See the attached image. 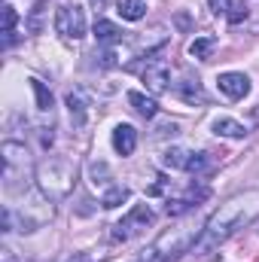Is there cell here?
<instances>
[{
  "label": "cell",
  "mask_w": 259,
  "mask_h": 262,
  "mask_svg": "<svg viewBox=\"0 0 259 262\" xmlns=\"http://www.w3.org/2000/svg\"><path fill=\"white\" fill-rule=\"evenodd\" d=\"M256 216H259V189H244V192L232 195L226 204H220V210L204 223V229H201V235L195 241V253H207V250L220 247L235 232L250 226Z\"/></svg>",
  "instance_id": "6da1fadb"
},
{
  "label": "cell",
  "mask_w": 259,
  "mask_h": 262,
  "mask_svg": "<svg viewBox=\"0 0 259 262\" xmlns=\"http://www.w3.org/2000/svg\"><path fill=\"white\" fill-rule=\"evenodd\" d=\"M76 177H79V168L70 156H61V152H49L46 159L37 162V189L49 201H64L73 189H76Z\"/></svg>",
  "instance_id": "7a4b0ae2"
},
{
  "label": "cell",
  "mask_w": 259,
  "mask_h": 262,
  "mask_svg": "<svg viewBox=\"0 0 259 262\" xmlns=\"http://www.w3.org/2000/svg\"><path fill=\"white\" fill-rule=\"evenodd\" d=\"M201 229L195 226H180V229H165L146 250H140V262H174L177 256H183L189 247H195Z\"/></svg>",
  "instance_id": "3957f363"
},
{
  "label": "cell",
  "mask_w": 259,
  "mask_h": 262,
  "mask_svg": "<svg viewBox=\"0 0 259 262\" xmlns=\"http://www.w3.org/2000/svg\"><path fill=\"white\" fill-rule=\"evenodd\" d=\"M3 152V186L6 192H25L31 183V174H37V165H31V152L25 149V143L6 140L0 146Z\"/></svg>",
  "instance_id": "277c9868"
},
{
  "label": "cell",
  "mask_w": 259,
  "mask_h": 262,
  "mask_svg": "<svg viewBox=\"0 0 259 262\" xmlns=\"http://www.w3.org/2000/svg\"><path fill=\"white\" fill-rule=\"evenodd\" d=\"M153 223H156V213L149 210V204H137V207H131L128 213L113 226L110 238H113V241H128V238H134V235L146 232Z\"/></svg>",
  "instance_id": "5b68a950"
},
{
  "label": "cell",
  "mask_w": 259,
  "mask_h": 262,
  "mask_svg": "<svg viewBox=\"0 0 259 262\" xmlns=\"http://www.w3.org/2000/svg\"><path fill=\"white\" fill-rule=\"evenodd\" d=\"M162 165L171 171H186V174H198L207 168V152H195V149H183V146H171L162 152Z\"/></svg>",
  "instance_id": "8992f818"
},
{
  "label": "cell",
  "mask_w": 259,
  "mask_h": 262,
  "mask_svg": "<svg viewBox=\"0 0 259 262\" xmlns=\"http://www.w3.org/2000/svg\"><path fill=\"white\" fill-rule=\"evenodd\" d=\"M55 31L64 37V40H79L85 37V12L82 6L76 3H64L55 9Z\"/></svg>",
  "instance_id": "52a82bcc"
},
{
  "label": "cell",
  "mask_w": 259,
  "mask_h": 262,
  "mask_svg": "<svg viewBox=\"0 0 259 262\" xmlns=\"http://www.w3.org/2000/svg\"><path fill=\"white\" fill-rule=\"evenodd\" d=\"M143 82H146V89H149L153 95L168 92V82H171V64H168L165 58L153 55V58L146 61V67H143Z\"/></svg>",
  "instance_id": "ba28073f"
},
{
  "label": "cell",
  "mask_w": 259,
  "mask_h": 262,
  "mask_svg": "<svg viewBox=\"0 0 259 262\" xmlns=\"http://www.w3.org/2000/svg\"><path fill=\"white\" fill-rule=\"evenodd\" d=\"M217 85H220V92H223L229 101H241V98L250 92V79H247L244 73H220V76H217Z\"/></svg>",
  "instance_id": "9c48e42d"
},
{
  "label": "cell",
  "mask_w": 259,
  "mask_h": 262,
  "mask_svg": "<svg viewBox=\"0 0 259 262\" xmlns=\"http://www.w3.org/2000/svg\"><path fill=\"white\" fill-rule=\"evenodd\" d=\"M67 110H70L73 128H85V122H89V95L82 89H73L67 95Z\"/></svg>",
  "instance_id": "30bf717a"
},
{
  "label": "cell",
  "mask_w": 259,
  "mask_h": 262,
  "mask_svg": "<svg viewBox=\"0 0 259 262\" xmlns=\"http://www.w3.org/2000/svg\"><path fill=\"white\" fill-rule=\"evenodd\" d=\"M207 198V189L204 186H198V189H189L186 195H180V198H168V216H183L186 210H192V207H198V201H204Z\"/></svg>",
  "instance_id": "8fae6325"
},
{
  "label": "cell",
  "mask_w": 259,
  "mask_h": 262,
  "mask_svg": "<svg viewBox=\"0 0 259 262\" xmlns=\"http://www.w3.org/2000/svg\"><path fill=\"white\" fill-rule=\"evenodd\" d=\"M113 149L119 156H131L137 149V131L131 128L128 122H122V125L113 128Z\"/></svg>",
  "instance_id": "7c38bea8"
},
{
  "label": "cell",
  "mask_w": 259,
  "mask_h": 262,
  "mask_svg": "<svg viewBox=\"0 0 259 262\" xmlns=\"http://www.w3.org/2000/svg\"><path fill=\"white\" fill-rule=\"evenodd\" d=\"M122 37H125V31L116 28L113 21H107V18H98L95 21V40L101 46H116V43H122Z\"/></svg>",
  "instance_id": "4fadbf2b"
},
{
  "label": "cell",
  "mask_w": 259,
  "mask_h": 262,
  "mask_svg": "<svg viewBox=\"0 0 259 262\" xmlns=\"http://www.w3.org/2000/svg\"><path fill=\"white\" fill-rule=\"evenodd\" d=\"M177 95H180L186 104H204V101H207V95H204V89H201L198 79H183V82L177 85Z\"/></svg>",
  "instance_id": "5bb4252c"
},
{
  "label": "cell",
  "mask_w": 259,
  "mask_h": 262,
  "mask_svg": "<svg viewBox=\"0 0 259 262\" xmlns=\"http://www.w3.org/2000/svg\"><path fill=\"white\" fill-rule=\"evenodd\" d=\"M128 104L143 116V119H153V116L159 113V104H156L153 98H146L143 92H128Z\"/></svg>",
  "instance_id": "9a60e30c"
},
{
  "label": "cell",
  "mask_w": 259,
  "mask_h": 262,
  "mask_svg": "<svg viewBox=\"0 0 259 262\" xmlns=\"http://www.w3.org/2000/svg\"><path fill=\"white\" fill-rule=\"evenodd\" d=\"M213 134H220V137H244L247 128L241 122L229 119V116H220V119H213Z\"/></svg>",
  "instance_id": "2e32d148"
},
{
  "label": "cell",
  "mask_w": 259,
  "mask_h": 262,
  "mask_svg": "<svg viewBox=\"0 0 259 262\" xmlns=\"http://www.w3.org/2000/svg\"><path fill=\"white\" fill-rule=\"evenodd\" d=\"M217 46H220V40H217V37H198V40L189 43V55L198 58V61H204V58H210V52H213Z\"/></svg>",
  "instance_id": "e0dca14e"
},
{
  "label": "cell",
  "mask_w": 259,
  "mask_h": 262,
  "mask_svg": "<svg viewBox=\"0 0 259 262\" xmlns=\"http://www.w3.org/2000/svg\"><path fill=\"white\" fill-rule=\"evenodd\" d=\"M125 21H140L143 12H146V3L143 0H119V9H116Z\"/></svg>",
  "instance_id": "ac0fdd59"
},
{
  "label": "cell",
  "mask_w": 259,
  "mask_h": 262,
  "mask_svg": "<svg viewBox=\"0 0 259 262\" xmlns=\"http://www.w3.org/2000/svg\"><path fill=\"white\" fill-rule=\"evenodd\" d=\"M122 201H128V186H107V192L101 195V207L113 210V207H119Z\"/></svg>",
  "instance_id": "d6986e66"
},
{
  "label": "cell",
  "mask_w": 259,
  "mask_h": 262,
  "mask_svg": "<svg viewBox=\"0 0 259 262\" xmlns=\"http://www.w3.org/2000/svg\"><path fill=\"white\" fill-rule=\"evenodd\" d=\"M28 82H31V89H34V95H37V107H40L43 113H49V110H52V92L46 89V82H40V79H34V76H31Z\"/></svg>",
  "instance_id": "ffe728a7"
},
{
  "label": "cell",
  "mask_w": 259,
  "mask_h": 262,
  "mask_svg": "<svg viewBox=\"0 0 259 262\" xmlns=\"http://www.w3.org/2000/svg\"><path fill=\"white\" fill-rule=\"evenodd\" d=\"M89 180H92V186H110L107 162H89Z\"/></svg>",
  "instance_id": "44dd1931"
},
{
  "label": "cell",
  "mask_w": 259,
  "mask_h": 262,
  "mask_svg": "<svg viewBox=\"0 0 259 262\" xmlns=\"http://www.w3.org/2000/svg\"><path fill=\"white\" fill-rule=\"evenodd\" d=\"M207 6H210L213 15H229L235 3H232V0H207Z\"/></svg>",
  "instance_id": "7402d4cb"
},
{
  "label": "cell",
  "mask_w": 259,
  "mask_h": 262,
  "mask_svg": "<svg viewBox=\"0 0 259 262\" xmlns=\"http://www.w3.org/2000/svg\"><path fill=\"white\" fill-rule=\"evenodd\" d=\"M12 28H15V9L6 3L3 6V34H12Z\"/></svg>",
  "instance_id": "603a6c76"
},
{
  "label": "cell",
  "mask_w": 259,
  "mask_h": 262,
  "mask_svg": "<svg viewBox=\"0 0 259 262\" xmlns=\"http://www.w3.org/2000/svg\"><path fill=\"white\" fill-rule=\"evenodd\" d=\"M226 18H229L232 25H238V21H244V18H247V6H244V3H235V6H232V12H229Z\"/></svg>",
  "instance_id": "cb8c5ba5"
},
{
  "label": "cell",
  "mask_w": 259,
  "mask_h": 262,
  "mask_svg": "<svg viewBox=\"0 0 259 262\" xmlns=\"http://www.w3.org/2000/svg\"><path fill=\"white\" fill-rule=\"evenodd\" d=\"M0 259H3V262H15V256H12V250H9V247H3V250H0Z\"/></svg>",
  "instance_id": "d4e9b609"
},
{
  "label": "cell",
  "mask_w": 259,
  "mask_h": 262,
  "mask_svg": "<svg viewBox=\"0 0 259 262\" xmlns=\"http://www.w3.org/2000/svg\"><path fill=\"white\" fill-rule=\"evenodd\" d=\"M67 262H95V259H82L79 253H73V256H70V259H67Z\"/></svg>",
  "instance_id": "484cf974"
},
{
  "label": "cell",
  "mask_w": 259,
  "mask_h": 262,
  "mask_svg": "<svg viewBox=\"0 0 259 262\" xmlns=\"http://www.w3.org/2000/svg\"><path fill=\"white\" fill-rule=\"evenodd\" d=\"M92 3H95V6H104V3H107V0H92Z\"/></svg>",
  "instance_id": "4316f807"
},
{
  "label": "cell",
  "mask_w": 259,
  "mask_h": 262,
  "mask_svg": "<svg viewBox=\"0 0 259 262\" xmlns=\"http://www.w3.org/2000/svg\"><path fill=\"white\" fill-rule=\"evenodd\" d=\"M253 119H256V122H259V107H256V110H253Z\"/></svg>",
  "instance_id": "83f0119b"
},
{
  "label": "cell",
  "mask_w": 259,
  "mask_h": 262,
  "mask_svg": "<svg viewBox=\"0 0 259 262\" xmlns=\"http://www.w3.org/2000/svg\"><path fill=\"white\" fill-rule=\"evenodd\" d=\"M137 262H140V259H137Z\"/></svg>",
  "instance_id": "f1b7e54d"
}]
</instances>
